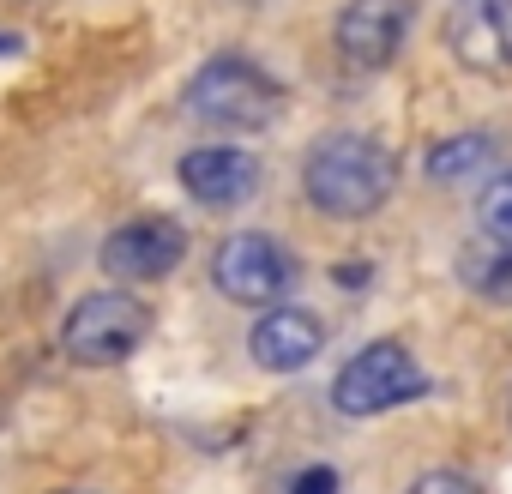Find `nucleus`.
<instances>
[{"label": "nucleus", "mask_w": 512, "mask_h": 494, "mask_svg": "<svg viewBox=\"0 0 512 494\" xmlns=\"http://www.w3.org/2000/svg\"><path fill=\"white\" fill-rule=\"evenodd\" d=\"M392 181H398V163L368 133H326L302 169V187L326 217H374L392 199Z\"/></svg>", "instance_id": "obj_1"}, {"label": "nucleus", "mask_w": 512, "mask_h": 494, "mask_svg": "<svg viewBox=\"0 0 512 494\" xmlns=\"http://www.w3.org/2000/svg\"><path fill=\"white\" fill-rule=\"evenodd\" d=\"M278 79L266 67H253L247 55H217L187 79V115L205 127H229V133H260L278 121Z\"/></svg>", "instance_id": "obj_2"}, {"label": "nucleus", "mask_w": 512, "mask_h": 494, "mask_svg": "<svg viewBox=\"0 0 512 494\" xmlns=\"http://www.w3.org/2000/svg\"><path fill=\"white\" fill-rule=\"evenodd\" d=\"M151 338V308L127 290H97L61 320V350L79 368H115Z\"/></svg>", "instance_id": "obj_3"}, {"label": "nucleus", "mask_w": 512, "mask_h": 494, "mask_svg": "<svg viewBox=\"0 0 512 494\" xmlns=\"http://www.w3.org/2000/svg\"><path fill=\"white\" fill-rule=\"evenodd\" d=\"M422 392H428V374L416 368V356L398 338H380V344L356 350L332 380V404L344 416H380V410H398Z\"/></svg>", "instance_id": "obj_4"}, {"label": "nucleus", "mask_w": 512, "mask_h": 494, "mask_svg": "<svg viewBox=\"0 0 512 494\" xmlns=\"http://www.w3.org/2000/svg\"><path fill=\"white\" fill-rule=\"evenodd\" d=\"M290 278H296V260L284 254L272 235H260V229L229 235L217 247V260H211V284L229 302H241V308H272L290 290Z\"/></svg>", "instance_id": "obj_5"}, {"label": "nucleus", "mask_w": 512, "mask_h": 494, "mask_svg": "<svg viewBox=\"0 0 512 494\" xmlns=\"http://www.w3.org/2000/svg\"><path fill=\"white\" fill-rule=\"evenodd\" d=\"M181 254H187L181 223H169V217H133V223H121L103 241V272L115 284H157V278H169L181 266Z\"/></svg>", "instance_id": "obj_6"}, {"label": "nucleus", "mask_w": 512, "mask_h": 494, "mask_svg": "<svg viewBox=\"0 0 512 494\" xmlns=\"http://www.w3.org/2000/svg\"><path fill=\"white\" fill-rule=\"evenodd\" d=\"M181 187L211 211L247 205L260 193V157L241 151V145H199V151L181 157Z\"/></svg>", "instance_id": "obj_7"}, {"label": "nucleus", "mask_w": 512, "mask_h": 494, "mask_svg": "<svg viewBox=\"0 0 512 494\" xmlns=\"http://www.w3.org/2000/svg\"><path fill=\"white\" fill-rule=\"evenodd\" d=\"M404 37H410V0H350L338 13V49L350 67L398 61Z\"/></svg>", "instance_id": "obj_8"}, {"label": "nucleus", "mask_w": 512, "mask_h": 494, "mask_svg": "<svg viewBox=\"0 0 512 494\" xmlns=\"http://www.w3.org/2000/svg\"><path fill=\"white\" fill-rule=\"evenodd\" d=\"M446 43L470 73H512V0H464Z\"/></svg>", "instance_id": "obj_9"}, {"label": "nucleus", "mask_w": 512, "mask_h": 494, "mask_svg": "<svg viewBox=\"0 0 512 494\" xmlns=\"http://www.w3.org/2000/svg\"><path fill=\"white\" fill-rule=\"evenodd\" d=\"M247 344H253V362L266 374H296L326 350V326L308 308H266V320L253 326Z\"/></svg>", "instance_id": "obj_10"}, {"label": "nucleus", "mask_w": 512, "mask_h": 494, "mask_svg": "<svg viewBox=\"0 0 512 494\" xmlns=\"http://www.w3.org/2000/svg\"><path fill=\"white\" fill-rule=\"evenodd\" d=\"M458 278H464V290H476L482 302H512V247L476 235L464 254H458Z\"/></svg>", "instance_id": "obj_11"}, {"label": "nucleus", "mask_w": 512, "mask_h": 494, "mask_svg": "<svg viewBox=\"0 0 512 494\" xmlns=\"http://www.w3.org/2000/svg\"><path fill=\"white\" fill-rule=\"evenodd\" d=\"M494 157H500L494 139H482V133H458V139H440V145L428 151V175H434L440 187H458V181L482 175Z\"/></svg>", "instance_id": "obj_12"}, {"label": "nucleus", "mask_w": 512, "mask_h": 494, "mask_svg": "<svg viewBox=\"0 0 512 494\" xmlns=\"http://www.w3.org/2000/svg\"><path fill=\"white\" fill-rule=\"evenodd\" d=\"M476 217H482V235L488 241H506L512 247V175H494L476 199Z\"/></svg>", "instance_id": "obj_13"}, {"label": "nucleus", "mask_w": 512, "mask_h": 494, "mask_svg": "<svg viewBox=\"0 0 512 494\" xmlns=\"http://www.w3.org/2000/svg\"><path fill=\"white\" fill-rule=\"evenodd\" d=\"M410 494H482V488L470 476H458V470H428V476H416Z\"/></svg>", "instance_id": "obj_14"}, {"label": "nucleus", "mask_w": 512, "mask_h": 494, "mask_svg": "<svg viewBox=\"0 0 512 494\" xmlns=\"http://www.w3.org/2000/svg\"><path fill=\"white\" fill-rule=\"evenodd\" d=\"M296 494H338V470H326V464L302 470V476H296Z\"/></svg>", "instance_id": "obj_15"}, {"label": "nucleus", "mask_w": 512, "mask_h": 494, "mask_svg": "<svg viewBox=\"0 0 512 494\" xmlns=\"http://www.w3.org/2000/svg\"><path fill=\"white\" fill-rule=\"evenodd\" d=\"M0 55H19V37L13 31H0Z\"/></svg>", "instance_id": "obj_16"}, {"label": "nucleus", "mask_w": 512, "mask_h": 494, "mask_svg": "<svg viewBox=\"0 0 512 494\" xmlns=\"http://www.w3.org/2000/svg\"><path fill=\"white\" fill-rule=\"evenodd\" d=\"M67 494H91V488H67Z\"/></svg>", "instance_id": "obj_17"}]
</instances>
